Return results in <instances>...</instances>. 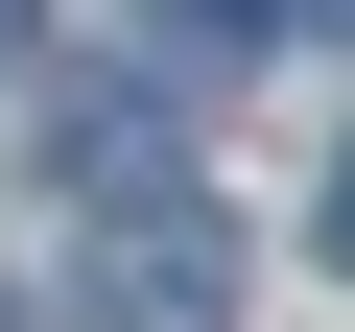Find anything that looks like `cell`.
Listing matches in <instances>:
<instances>
[{"label":"cell","instance_id":"1","mask_svg":"<svg viewBox=\"0 0 355 332\" xmlns=\"http://www.w3.org/2000/svg\"><path fill=\"white\" fill-rule=\"evenodd\" d=\"M71 332H237V238L214 214H119L71 261Z\"/></svg>","mask_w":355,"mask_h":332},{"label":"cell","instance_id":"2","mask_svg":"<svg viewBox=\"0 0 355 332\" xmlns=\"http://www.w3.org/2000/svg\"><path fill=\"white\" fill-rule=\"evenodd\" d=\"M48 166H71L95 214H190V142H166V95H71V119H48Z\"/></svg>","mask_w":355,"mask_h":332},{"label":"cell","instance_id":"3","mask_svg":"<svg viewBox=\"0 0 355 332\" xmlns=\"http://www.w3.org/2000/svg\"><path fill=\"white\" fill-rule=\"evenodd\" d=\"M142 24H166V48H261L284 0H142Z\"/></svg>","mask_w":355,"mask_h":332},{"label":"cell","instance_id":"4","mask_svg":"<svg viewBox=\"0 0 355 332\" xmlns=\"http://www.w3.org/2000/svg\"><path fill=\"white\" fill-rule=\"evenodd\" d=\"M331 261H355V166H331Z\"/></svg>","mask_w":355,"mask_h":332},{"label":"cell","instance_id":"5","mask_svg":"<svg viewBox=\"0 0 355 332\" xmlns=\"http://www.w3.org/2000/svg\"><path fill=\"white\" fill-rule=\"evenodd\" d=\"M0 72H24V0H0Z\"/></svg>","mask_w":355,"mask_h":332},{"label":"cell","instance_id":"6","mask_svg":"<svg viewBox=\"0 0 355 332\" xmlns=\"http://www.w3.org/2000/svg\"><path fill=\"white\" fill-rule=\"evenodd\" d=\"M284 24H355V0H284Z\"/></svg>","mask_w":355,"mask_h":332},{"label":"cell","instance_id":"7","mask_svg":"<svg viewBox=\"0 0 355 332\" xmlns=\"http://www.w3.org/2000/svg\"><path fill=\"white\" fill-rule=\"evenodd\" d=\"M0 332H24V308H0Z\"/></svg>","mask_w":355,"mask_h":332}]
</instances>
